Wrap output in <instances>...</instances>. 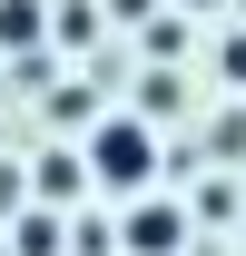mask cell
Segmentation results:
<instances>
[{
    "label": "cell",
    "instance_id": "6da1fadb",
    "mask_svg": "<svg viewBox=\"0 0 246 256\" xmlns=\"http://www.w3.org/2000/svg\"><path fill=\"white\" fill-rule=\"evenodd\" d=\"M148 168H158V128H148V118H98L89 178H108V188H148Z\"/></svg>",
    "mask_w": 246,
    "mask_h": 256
},
{
    "label": "cell",
    "instance_id": "7a4b0ae2",
    "mask_svg": "<svg viewBox=\"0 0 246 256\" xmlns=\"http://www.w3.org/2000/svg\"><path fill=\"white\" fill-rule=\"evenodd\" d=\"M178 236H187V226H178V207H128V246H138V256H168Z\"/></svg>",
    "mask_w": 246,
    "mask_h": 256
},
{
    "label": "cell",
    "instance_id": "3957f363",
    "mask_svg": "<svg viewBox=\"0 0 246 256\" xmlns=\"http://www.w3.org/2000/svg\"><path fill=\"white\" fill-rule=\"evenodd\" d=\"M40 188H50V197H60V207H69V197L89 188V158H40Z\"/></svg>",
    "mask_w": 246,
    "mask_h": 256
},
{
    "label": "cell",
    "instance_id": "277c9868",
    "mask_svg": "<svg viewBox=\"0 0 246 256\" xmlns=\"http://www.w3.org/2000/svg\"><path fill=\"white\" fill-rule=\"evenodd\" d=\"M30 40H40V10L30 0H0V50H30Z\"/></svg>",
    "mask_w": 246,
    "mask_h": 256
},
{
    "label": "cell",
    "instance_id": "5b68a950",
    "mask_svg": "<svg viewBox=\"0 0 246 256\" xmlns=\"http://www.w3.org/2000/svg\"><path fill=\"white\" fill-rule=\"evenodd\" d=\"M226 79H236V89H246V40H226Z\"/></svg>",
    "mask_w": 246,
    "mask_h": 256
},
{
    "label": "cell",
    "instance_id": "8992f818",
    "mask_svg": "<svg viewBox=\"0 0 246 256\" xmlns=\"http://www.w3.org/2000/svg\"><path fill=\"white\" fill-rule=\"evenodd\" d=\"M187 10H216V0H187Z\"/></svg>",
    "mask_w": 246,
    "mask_h": 256
}]
</instances>
